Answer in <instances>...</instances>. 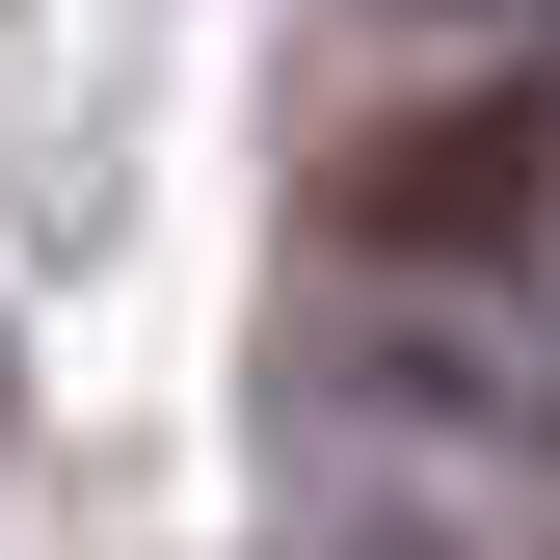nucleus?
I'll list each match as a JSON object with an SVG mask.
<instances>
[{
	"mask_svg": "<svg viewBox=\"0 0 560 560\" xmlns=\"http://www.w3.org/2000/svg\"><path fill=\"white\" fill-rule=\"evenodd\" d=\"M294 560H560V428L508 374L320 347V400H294Z\"/></svg>",
	"mask_w": 560,
	"mask_h": 560,
	"instance_id": "nucleus-1",
	"label": "nucleus"
},
{
	"mask_svg": "<svg viewBox=\"0 0 560 560\" xmlns=\"http://www.w3.org/2000/svg\"><path fill=\"white\" fill-rule=\"evenodd\" d=\"M534 161H560V133H534V81L400 107L374 161H347V241H374V267H508V241H534Z\"/></svg>",
	"mask_w": 560,
	"mask_h": 560,
	"instance_id": "nucleus-2",
	"label": "nucleus"
}]
</instances>
